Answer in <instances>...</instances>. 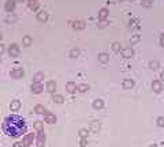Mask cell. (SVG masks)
<instances>
[{
  "label": "cell",
  "mask_w": 164,
  "mask_h": 147,
  "mask_svg": "<svg viewBox=\"0 0 164 147\" xmlns=\"http://www.w3.org/2000/svg\"><path fill=\"white\" fill-rule=\"evenodd\" d=\"M45 90L48 93H51V94H53V93L56 91V82H55V80H49V82H47Z\"/></svg>",
  "instance_id": "cell-10"
},
{
  "label": "cell",
  "mask_w": 164,
  "mask_h": 147,
  "mask_svg": "<svg viewBox=\"0 0 164 147\" xmlns=\"http://www.w3.org/2000/svg\"><path fill=\"white\" fill-rule=\"evenodd\" d=\"M108 60H109V56L107 55V53H100V55H99V61H100V63L105 64V63H108Z\"/></svg>",
  "instance_id": "cell-21"
},
{
  "label": "cell",
  "mask_w": 164,
  "mask_h": 147,
  "mask_svg": "<svg viewBox=\"0 0 164 147\" xmlns=\"http://www.w3.org/2000/svg\"><path fill=\"white\" fill-rule=\"evenodd\" d=\"M37 21L39 22H47L48 21V12L47 11H40L37 14Z\"/></svg>",
  "instance_id": "cell-13"
},
{
  "label": "cell",
  "mask_w": 164,
  "mask_h": 147,
  "mask_svg": "<svg viewBox=\"0 0 164 147\" xmlns=\"http://www.w3.org/2000/svg\"><path fill=\"white\" fill-rule=\"evenodd\" d=\"M22 142H23V145L25 146H31L33 145V142H34V135L33 133H26V135L23 136V139H22Z\"/></svg>",
  "instance_id": "cell-9"
},
{
  "label": "cell",
  "mask_w": 164,
  "mask_h": 147,
  "mask_svg": "<svg viewBox=\"0 0 164 147\" xmlns=\"http://www.w3.org/2000/svg\"><path fill=\"white\" fill-rule=\"evenodd\" d=\"M97 26H99V27H104V26H105V23H104V22H101V23H99Z\"/></svg>",
  "instance_id": "cell-35"
},
{
  "label": "cell",
  "mask_w": 164,
  "mask_h": 147,
  "mask_svg": "<svg viewBox=\"0 0 164 147\" xmlns=\"http://www.w3.org/2000/svg\"><path fill=\"white\" fill-rule=\"evenodd\" d=\"M17 0H6V4H4V10L7 12H12L15 10V6H17Z\"/></svg>",
  "instance_id": "cell-6"
},
{
  "label": "cell",
  "mask_w": 164,
  "mask_h": 147,
  "mask_svg": "<svg viewBox=\"0 0 164 147\" xmlns=\"http://www.w3.org/2000/svg\"><path fill=\"white\" fill-rule=\"evenodd\" d=\"M10 75H11V78H14V79H21V78L25 75V71L22 67H14L11 70Z\"/></svg>",
  "instance_id": "cell-2"
},
{
  "label": "cell",
  "mask_w": 164,
  "mask_h": 147,
  "mask_svg": "<svg viewBox=\"0 0 164 147\" xmlns=\"http://www.w3.org/2000/svg\"><path fill=\"white\" fill-rule=\"evenodd\" d=\"M21 106H22V104L19 99H12L10 104V109H11V112H18L21 109Z\"/></svg>",
  "instance_id": "cell-11"
},
{
  "label": "cell",
  "mask_w": 164,
  "mask_h": 147,
  "mask_svg": "<svg viewBox=\"0 0 164 147\" xmlns=\"http://www.w3.org/2000/svg\"><path fill=\"white\" fill-rule=\"evenodd\" d=\"M72 27H74L75 30L85 29V22L84 21H74V22H72Z\"/></svg>",
  "instance_id": "cell-16"
},
{
  "label": "cell",
  "mask_w": 164,
  "mask_h": 147,
  "mask_svg": "<svg viewBox=\"0 0 164 147\" xmlns=\"http://www.w3.org/2000/svg\"><path fill=\"white\" fill-rule=\"evenodd\" d=\"M45 142H47V135H45V132H39V135H37V142H36V145L37 147H44L45 146Z\"/></svg>",
  "instance_id": "cell-4"
},
{
  "label": "cell",
  "mask_w": 164,
  "mask_h": 147,
  "mask_svg": "<svg viewBox=\"0 0 164 147\" xmlns=\"http://www.w3.org/2000/svg\"><path fill=\"white\" fill-rule=\"evenodd\" d=\"M70 57H71V59H77V57H80V49H77V48L71 49V51H70Z\"/></svg>",
  "instance_id": "cell-26"
},
{
  "label": "cell",
  "mask_w": 164,
  "mask_h": 147,
  "mask_svg": "<svg viewBox=\"0 0 164 147\" xmlns=\"http://www.w3.org/2000/svg\"><path fill=\"white\" fill-rule=\"evenodd\" d=\"M6 52V45H3V44H0V55H3V53Z\"/></svg>",
  "instance_id": "cell-33"
},
{
  "label": "cell",
  "mask_w": 164,
  "mask_h": 147,
  "mask_svg": "<svg viewBox=\"0 0 164 147\" xmlns=\"http://www.w3.org/2000/svg\"><path fill=\"white\" fill-rule=\"evenodd\" d=\"M3 131L8 136H21L22 133L26 132V123L23 118L17 114L8 116L3 121Z\"/></svg>",
  "instance_id": "cell-1"
},
{
  "label": "cell",
  "mask_w": 164,
  "mask_h": 147,
  "mask_svg": "<svg viewBox=\"0 0 164 147\" xmlns=\"http://www.w3.org/2000/svg\"><path fill=\"white\" fill-rule=\"evenodd\" d=\"M89 89H90L89 84H86V83H81L80 86H78V91L80 93H86Z\"/></svg>",
  "instance_id": "cell-24"
},
{
  "label": "cell",
  "mask_w": 164,
  "mask_h": 147,
  "mask_svg": "<svg viewBox=\"0 0 164 147\" xmlns=\"http://www.w3.org/2000/svg\"><path fill=\"white\" fill-rule=\"evenodd\" d=\"M44 120H45V123L48 124H55L56 123V116L51 113V112H45V114H44Z\"/></svg>",
  "instance_id": "cell-7"
},
{
  "label": "cell",
  "mask_w": 164,
  "mask_h": 147,
  "mask_svg": "<svg viewBox=\"0 0 164 147\" xmlns=\"http://www.w3.org/2000/svg\"><path fill=\"white\" fill-rule=\"evenodd\" d=\"M8 55H10L11 57H17V56L19 55V46H18V44L14 42L8 46Z\"/></svg>",
  "instance_id": "cell-3"
},
{
  "label": "cell",
  "mask_w": 164,
  "mask_h": 147,
  "mask_svg": "<svg viewBox=\"0 0 164 147\" xmlns=\"http://www.w3.org/2000/svg\"><path fill=\"white\" fill-rule=\"evenodd\" d=\"M103 106H104L103 99L97 98V99H94V101H93V108H94V109H101Z\"/></svg>",
  "instance_id": "cell-22"
},
{
  "label": "cell",
  "mask_w": 164,
  "mask_h": 147,
  "mask_svg": "<svg viewBox=\"0 0 164 147\" xmlns=\"http://www.w3.org/2000/svg\"><path fill=\"white\" fill-rule=\"evenodd\" d=\"M80 146L81 147H86L88 146V139H81L80 140Z\"/></svg>",
  "instance_id": "cell-31"
},
{
  "label": "cell",
  "mask_w": 164,
  "mask_h": 147,
  "mask_svg": "<svg viewBox=\"0 0 164 147\" xmlns=\"http://www.w3.org/2000/svg\"><path fill=\"white\" fill-rule=\"evenodd\" d=\"M33 127H34V130H36L37 132H43V131H44V123H43V121H34Z\"/></svg>",
  "instance_id": "cell-20"
},
{
  "label": "cell",
  "mask_w": 164,
  "mask_h": 147,
  "mask_svg": "<svg viewBox=\"0 0 164 147\" xmlns=\"http://www.w3.org/2000/svg\"><path fill=\"white\" fill-rule=\"evenodd\" d=\"M107 18H108V10H107V8H101V10L99 11V19L105 21Z\"/></svg>",
  "instance_id": "cell-18"
},
{
  "label": "cell",
  "mask_w": 164,
  "mask_h": 147,
  "mask_svg": "<svg viewBox=\"0 0 164 147\" xmlns=\"http://www.w3.org/2000/svg\"><path fill=\"white\" fill-rule=\"evenodd\" d=\"M153 86H154V89H156V91H159V89H160V84H159V83H154Z\"/></svg>",
  "instance_id": "cell-34"
},
{
  "label": "cell",
  "mask_w": 164,
  "mask_h": 147,
  "mask_svg": "<svg viewBox=\"0 0 164 147\" xmlns=\"http://www.w3.org/2000/svg\"><path fill=\"white\" fill-rule=\"evenodd\" d=\"M12 147H26L23 145V142H15L14 145H12Z\"/></svg>",
  "instance_id": "cell-32"
},
{
  "label": "cell",
  "mask_w": 164,
  "mask_h": 147,
  "mask_svg": "<svg viewBox=\"0 0 164 147\" xmlns=\"http://www.w3.org/2000/svg\"><path fill=\"white\" fill-rule=\"evenodd\" d=\"M27 7H29L30 10H33V11H37V10H39V7H40L39 0H27Z\"/></svg>",
  "instance_id": "cell-12"
},
{
  "label": "cell",
  "mask_w": 164,
  "mask_h": 147,
  "mask_svg": "<svg viewBox=\"0 0 164 147\" xmlns=\"http://www.w3.org/2000/svg\"><path fill=\"white\" fill-rule=\"evenodd\" d=\"M0 63H2V57H0Z\"/></svg>",
  "instance_id": "cell-38"
},
{
  "label": "cell",
  "mask_w": 164,
  "mask_h": 147,
  "mask_svg": "<svg viewBox=\"0 0 164 147\" xmlns=\"http://www.w3.org/2000/svg\"><path fill=\"white\" fill-rule=\"evenodd\" d=\"M31 42H33L31 36H23V37H22V44H23L25 46H30Z\"/></svg>",
  "instance_id": "cell-19"
},
{
  "label": "cell",
  "mask_w": 164,
  "mask_h": 147,
  "mask_svg": "<svg viewBox=\"0 0 164 147\" xmlns=\"http://www.w3.org/2000/svg\"><path fill=\"white\" fill-rule=\"evenodd\" d=\"M17 15H14V14H10L8 15L7 18H6V22H7V23H10V22H17Z\"/></svg>",
  "instance_id": "cell-27"
},
{
  "label": "cell",
  "mask_w": 164,
  "mask_h": 147,
  "mask_svg": "<svg viewBox=\"0 0 164 147\" xmlns=\"http://www.w3.org/2000/svg\"><path fill=\"white\" fill-rule=\"evenodd\" d=\"M78 135H80L81 139H88V135H89V131L86 130V128H81L80 132H78Z\"/></svg>",
  "instance_id": "cell-23"
},
{
  "label": "cell",
  "mask_w": 164,
  "mask_h": 147,
  "mask_svg": "<svg viewBox=\"0 0 164 147\" xmlns=\"http://www.w3.org/2000/svg\"><path fill=\"white\" fill-rule=\"evenodd\" d=\"M66 90H67V93H70V94H74L75 91L78 90V86L75 82H72V80H70V82L66 83Z\"/></svg>",
  "instance_id": "cell-5"
},
{
  "label": "cell",
  "mask_w": 164,
  "mask_h": 147,
  "mask_svg": "<svg viewBox=\"0 0 164 147\" xmlns=\"http://www.w3.org/2000/svg\"><path fill=\"white\" fill-rule=\"evenodd\" d=\"M2 38H3V33L0 32V40H2Z\"/></svg>",
  "instance_id": "cell-36"
},
{
  "label": "cell",
  "mask_w": 164,
  "mask_h": 147,
  "mask_svg": "<svg viewBox=\"0 0 164 147\" xmlns=\"http://www.w3.org/2000/svg\"><path fill=\"white\" fill-rule=\"evenodd\" d=\"M133 86V80H125L123 82V87H131Z\"/></svg>",
  "instance_id": "cell-30"
},
{
  "label": "cell",
  "mask_w": 164,
  "mask_h": 147,
  "mask_svg": "<svg viewBox=\"0 0 164 147\" xmlns=\"http://www.w3.org/2000/svg\"><path fill=\"white\" fill-rule=\"evenodd\" d=\"M33 82H36V83H41V80L44 79V74L43 72H37L36 75H34V78H33Z\"/></svg>",
  "instance_id": "cell-25"
},
{
  "label": "cell",
  "mask_w": 164,
  "mask_h": 147,
  "mask_svg": "<svg viewBox=\"0 0 164 147\" xmlns=\"http://www.w3.org/2000/svg\"><path fill=\"white\" fill-rule=\"evenodd\" d=\"M17 2H19V3H22V2H25V0H17Z\"/></svg>",
  "instance_id": "cell-37"
},
{
  "label": "cell",
  "mask_w": 164,
  "mask_h": 147,
  "mask_svg": "<svg viewBox=\"0 0 164 147\" xmlns=\"http://www.w3.org/2000/svg\"><path fill=\"white\" fill-rule=\"evenodd\" d=\"M131 55H133L131 49H125V51H123V56H125V57H129V56H131Z\"/></svg>",
  "instance_id": "cell-28"
},
{
  "label": "cell",
  "mask_w": 164,
  "mask_h": 147,
  "mask_svg": "<svg viewBox=\"0 0 164 147\" xmlns=\"http://www.w3.org/2000/svg\"><path fill=\"white\" fill-rule=\"evenodd\" d=\"M112 49L115 52H119V49H121V45H119V42H113L112 44Z\"/></svg>",
  "instance_id": "cell-29"
},
{
  "label": "cell",
  "mask_w": 164,
  "mask_h": 147,
  "mask_svg": "<svg viewBox=\"0 0 164 147\" xmlns=\"http://www.w3.org/2000/svg\"><path fill=\"white\" fill-rule=\"evenodd\" d=\"M34 113H36V114H45V108H44V106L43 105H41V104H37L36 106H34Z\"/></svg>",
  "instance_id": "cell-17"
},
{
  "label": "cell",
  "mask_w": 164,
  "mask_h": 147,
  "mask_svg": "<svg viewBox=\"0 0 164 147\" xmlns=\"http://www.w3.org/2000/svg\"><path fill=\"white\" fill-rule=\"evenodd\" d=\"M89 128H90V131H92V132H99V130H100V123H99L97 120L90 121Z\"/></svg>",
  "instance_id": "cell-15"
},
{
  "label": "cell",
  "mask_w": 164,
  "mask_h": 147,
  "mask_svg": "<svg viewBox=\"0 0 164 147\" xmlns=\"http://www.w3.org/2000/svg\"><path fill=\"white\" fill-rule=\"evenodd\" d=\"M52 101L56 102V104H63L64 102V97L62 94H56V93H53L52 94Z\"/></svg>",
  "instance_id": "cell-14"
},
{
  "label": "cell",
  "mask_w": 164,
  "mask_h": 147,
  "mask_svg": "<svg viewBox=\"0 0 164 147\" xmlns=\"http://www.w3.org/2000/svg\"><path fill=\"white\" fill-rule=\"evenodd\" d=\"M43 90H44L43 83H36V82L31 83V93H33V94H40Z\"/></svg>",
  "instance_id": "cell-8"
}]
</instances>
